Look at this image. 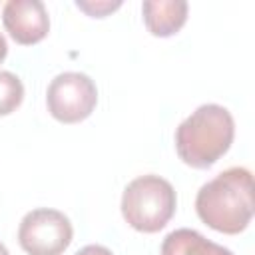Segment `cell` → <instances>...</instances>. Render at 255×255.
Masks as SVG:
<instances>
[{
	"instance_id": "6",
	"label": "cell",
	"mask_w": 255,
	"mask_h": 255,
	"mask_svg": "<svg viewBox=\"0 0 255 255\" xmlns=\"http://www.w3.org/2000/svg\"><path fill=\"white\" fill-rule=\"evenodd\" d=\"M2 22L14 42L32 46L50 32V18L40 0H8L2 8Z\"/></svg>"
},
{
	"instance_id": "13",
	"label": "cell",
	"mask_w": 255,
	"mask_h": 255,
	"mask_svg": "<svg viewBox=\"0 0 255 255\" xmlns=\"http://www.w3.org/2000/svg\"><path fill=\"white\" fill-rule=\"evenodd\" d=\"M0 255H10V253H8V249H6V245H4L2 241H0Z\"/></svg>"
},
{
	"instance_id": "5",
	"label": "cell",
	"mask_w": 255,
	"mask_h": 255,
	"mask_svg": "<svg viewBox=\"0 0 255 255\" xmlns=\"http://www.w3.org/2000/svg\"><path fill=\"white\" fill-rule=\"evenodd\" d=\"M48 112L62 124H78L86 120L98 104V88L94 80L82 72L58 74L46 92Z\"/></svg>"
},
{
	"instance_id": "12",
	"label": "cell",
	"mask_w": 255,
	"mask_h": 255,
	"mask_svg": "<svg viewBox=\"0 0 255 255\" xmlns=\"http://www.w3.org/2000/svg\"><path fill=\"white\" fill-rule=\"evenodd\" d=\"M6 54H8V44H6V38H4L2 34H0V64L4 62Z\"/></svg>"
},
{
	"instance_id": "7",
	"label": "cell",
	"mask_w": 255,
	"mask_h": 255,
	"mask_svg": "<svg viewBox=\"0 0 255 255\" xmlns=\"http://www.w3.org/2000/svg\"><path fill=\"white\" fill-rule=\"evenodd\" d=\"M143 22L153 36L167 38L179 32L187 20V2L181 0H145L141 6Z\"/></svg>"
},
{
	"instance_id": "11",
	"label": "cell",
	"mask_w": 255,
	"mask_h": 255,
	"mask_svg": "<svg viewBox=\"0 0 255 255\" xmlns=\"http://www.w3.org/2000/svg\"><path fill=\"white\" fill-rule=\"evenodd\" d=\"M76 255H114V253L104 245H86Z\"/></svg>"
},
{
	"instance_id": "10",
	"label": "cell",
	"mask_w": 255,
	"mask_h": 255,
	"mask_svg": "<svg viewBox=\"0 0 255 255\" xmlns=\"http://www.w3.org/2000/svg\"><path fill=\"white\" fill-rule=\"evenodd\" d=\"M76 6L92 18H104L110 12L118 10L122 6V2L120 0H116V2H110V0H78Z\"/></svg>"
},
{
	"instance_id": "8",
	"label": "cell",
	"mask_w": 255,
	"mask_h": 255,
	"mask_svg": "<svg viewBox=\"0 0 255 255\" xmlns=\"http://www.w3.org/2000/svg\"><path fill=\"white\" fill-rule=\"evenodd\" d=\"M161 255H233V251L205 239L195 229L181 227L165 235Z\"/></svg>"
},
{
	"instance_id": "3",
	"label": "cell",
	"mask_w": 255,
	"mask_h": 255,
	"mask_svg": "<svg viewBox=\"0 0 255 255\" xmlns=\"http://www.w3.org/2000/svg\"><path fill=\"white\" fill-rule=\"evenodd\" d=\"M177 195L173 185L159 175L131 179L122 195V215L129 227L141 233H157L175 213Z\"/></svg>"
},
{
	"instance_id": "2",
	"label": "cell",
	"mask_w": 255,
	"mask_h": 255,
	"mask_svg": "<svg viewBox=\"0 0 255 255\" xmlns=\"http://www.w3.org/2000/svg\"><path fill=\"white\" fill-rule=\"evenodd\" d=\"M235 122L227 108L203 104L175 129V149L183 163L207 169L217 163L233 143Z\"/></svg>"
},
{
	"instance_id": "4",
	"label": "cell",
	"mask_w": 255,
	"mask_h": 255,
	"mask_svg": "<svg viewBox=\"0 0 255 255\" xmlns=\"http://www.w3.org/2000/svg\"><path fill=\"white\" fill-rule=\"evenodd\" d=\"M74 237L70 219L50 207L28 211L18 227V243L28 255H62Z\"/></svg>"
},
{
	"instance_id": "9",
	"label": "cell",
	"mask_w": 255,
	"mask_h": 255,
	"mask_svg": "<svg viewBox=\"0 0 255 255\" xmlns=\"http://www.w3.org/2000/svg\"><path fill=\"white\" fill-rule=\"evenodd\" d=\"M24 100V86L20 78L8 70H0V116L12 114Z\"/></svg>"
},
{
	"instance_id": "1",
	"label": "cell",
	"mask_w": 255,
	"mask_h": 255,
	"mask_svg": "<svg viewBox=\"0 0 255 255\" xmlns=\"http://www.w3.org/2000/svg\"><path fill=\"white\" fill-rule=\"evenodd\" d=\"M253 175L247 167H229L203 183L195 197L199 219L225 235H237L253 219Z\"/></svg>"
}]
</instances>
